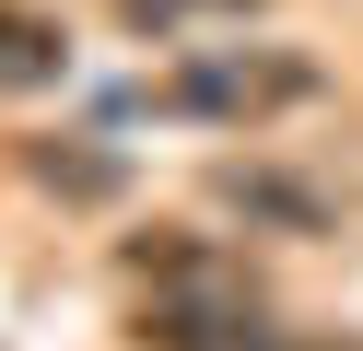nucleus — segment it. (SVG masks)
Listing matches in <instances>:
<instances>
[{"label":"nucleus","instance_id":"nucleus-5","mask_svg":"<svg viewBox=\"0 0 363 351\" xmlns=\"http://www.w3.org/2000/svg\"><path fill=\"white\" fill-rule=\"evenodd\" d=\"M188 12H246V0H118V23H188Z\"/></svg>","mask_w":363,"mask_h":351},{"label":"nucleus","instance_id":"nucleus-2","mask_svg":"<svg viewBox=\"0 0 363 351\" xmlns=\"http://www.w3.org/2000/svg\"><path fill=\"white\" fill-rule=\"evenodd\" d=\"M59 70H71L59 23H48V12H24V0H0V94H48Z\"/></svg>","mask_w":363,"mask_h":351},{"label":"nucleus","instance_id":"nucleus-6","mask_svg":"<svg viewBox=\"0 0 363 351\" xmlns=\"http://www.w3.org/2000/svg\"><path fill=\"white\" fill-rule=\"evenodd\" d=\"M258 351H363V340H340V328H269Z\"/></svg>","mask_w":363,"mask_h":351},{"label":"nucleus","instance_id":"nucleus-1","mask_svg":"<svg viewBox=\"0 0 363 351\" xmlns=\"http://www.w3.org/2000/svg\"><path fill=\"white\" fill-rule=\"evenodd\" d=\"M316 94H328V70L305 47H199L188 70H164V106L211 117V129H258V117H293Z\"/></svg>","mask_w":363,"mask_h":351},{"label":"nucleus","instance_id":"nucleus-4","mask_svg":"<svg viewBox=\"0 0 363 351\" xmlns=\"http://www.w3.org/2000/svg\"><path fill=\"white\" fill-rule=\"evenodd\" d=\"M223 199L269 211V223H293V234H316V223H328V199H305V187H281V176H246V164H223Z\"/></svg>","mask_w":363,"mask_h":351},{"label":"nucleus","instance_id":"nucleus-3","mask_svg":"<svg viewBox=\"0 0 363 351\" xmlns=\"http://www.w3.org/2000/svg\"><path fill=\"white\" fill-rule=\"evenodd\" d=\"M24 176L59 187V199H106V187H118V164H106V152H59V140H24Z\"/></svg>","mask_w":363,"mask_h":351}]
</instances>
